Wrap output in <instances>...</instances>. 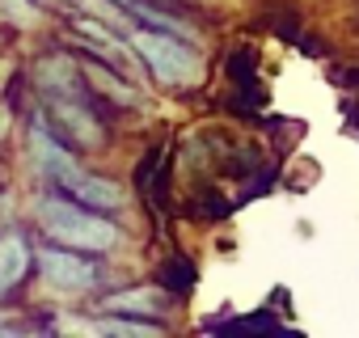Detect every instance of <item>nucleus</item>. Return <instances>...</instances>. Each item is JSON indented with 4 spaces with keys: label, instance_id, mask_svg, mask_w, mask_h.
<instances>
[{
    "label": "nucleus",
    "instance_id": "f257e3e1",
    "mask_svg": "<svg viewBox=\"0 0 359 338\" xmlns=\"http://www.w3.org/2000/svg\"><path fill=\"white\" fill-rule=\"evenodd\" d=\"M39 224L47 229L51 241L72 245V250H85V254H102V250H110L118 241V229L102 212L81 208L68 195H47L39 203Z\"/></svg>",
    "mask_w": 359,
    "mask_h": 338
},
{
    "label": "nucleus",
    "instance_id": "f03ea898",
    "mask_svg": "<svg viewBox=\"0 0 359 338\" xmlns=\"http://www.w3.org/2000/svg\"><path fill=\"white\" fill-rule=\"evenodd\" d=\"M131 47L144 55V64L152 68V76L161 85L182 89L199 76V55H191L187 39H173V34H156V30H135Z\"/></svg>",
    "mask_w": 359,
    "mask_h": 338
},
{
    "label": "nucleus",
    "instance_id": "7ed1b4c3",
    "mask_svg": "<svg viewBox=\"0 0 359 338\" xmlns=\"http://www.w3.org/2000/svg\"><path fill=\"white\" fill-rule=\"evenodd\" d=\"M39 266H43V279H47V288H55V292H68V296H76V292H89L93 288V279H97V271L89 266V258H85V250H72V245H47L43 254H39Z\"/></svg>",
    "mask_w": 359,
    "mask_h": 338
},
{
    "label": "nucleus",
    "instance_id": "20e7f679",
    "mask_svg": "<svg viewBox=\"0 0 359 338\" xmlns=\"http://www.w3.org/2000/svg\"><path fill=\"white\" fill-rule=\"evenodd\" d=\"M55 187H60V195H68V199H76L81 208H93V212H102V216L123 208V191H118L114 182L93 178V174H81V169H72V165H60V169H55Z\"/></svg>",
    "mask_w": 359,
    "mask_h": 338
},
{
    "label": "nucleus",
    "instance_id": "39448f33",
    "mask_svg": "<svg viewBox=\"0 0 359 338\" xmlns=\"http://www.w3.org/2000/svg\"><path fill=\"white\" fill-rule=\"evenodd\" d=\"M26 271H30V245L22 241V233H5L0 237V296L18 288Z\"/></svg>",
    "mask_w": 359,
    "mask_h": 338
},
{
    "label": "nucleus",
    "instance_id": "423d86ee",
    "mask_svg": "<svg viewBox=\"0 0 359 338\" xmlns=\"http://www.w3.org/2000/svg\"><path fill=\"white\" fill-rule=\"evenodd\" d=\"M39 5H51V9H68V5H76V0H39Z\"/></svg>",
    "mask_w": 359,
    "mask_h": 338
}]
</instances>
